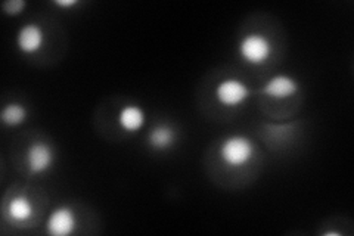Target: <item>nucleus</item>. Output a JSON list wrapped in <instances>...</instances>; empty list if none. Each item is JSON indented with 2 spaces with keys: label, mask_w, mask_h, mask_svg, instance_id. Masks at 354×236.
I'll return each instance as SVG.
<instances>
[{
  "label": "nucleus",
  "mask_w": 354,
  "mask_h": 236,
  "mask_svg": "<svg viewBox=\"0 0 354 236\" xmlns=\"http://www.w3.org/2000/svg\"><path fill=\"white\" fill-rule=\"evenodd\" d=\"M256 143L245 134H230V136L221 140L218 146V156L221 163L227 168H235V170L248 165L256 156Z\"/></svg>",
  "instance_id": "1"
},
{
  "label": "nucleus",
  "mask_w": 354,
  "mask_h": 236,
  "mask_svg": "<svg viewBox=\"0 0 354 236\" xmlns=\"http://www.w3.org/2000/svg\"><path fill=\"white\" fill-rule=\"evenodd\" d=\"M238 53L243 62L248 65L259 66L268 62L273 53V43L272 40L263 35V33H247L239 40Z\"/></svg>",
  "instance_id": "2"
},
{
  "label": "nucleus",
  "mask_w": 354,
  "mask_h": 236,
  "mask_svg": "<svg viewBox=\"0 0 354 236\" xmlns=\"http://www.w3.org/2000/svg\"><path fill=\"white\" fill-rule=\"evenodd\" d=\"M251 95L245 82L235 77H227L220 80L214 89V98L225 108H238L248 100Z\"/></svg>",
  "instance_id": "3"
},
{
  "label": "nucleus",
  "mask_w": 354,
  "mask_h": 236,
  "mask_svg": "<svg viewBox=\"0 0 354 236\" xmlns=\"http://www.w3.org/2000/svg\"><path fill=\"white\" fill-rule=\"evenodd\" d=\"M26 163L32 176H40L52 170L55 165V151L46 142H32L26 152Z\"/></svg>",
  "instance_id": "4"
},
{
  "label": "nucleus",
  "mask_w": 354,
  "mask_h": 236,
  "mask_svg": "<svg viewBox=\"0 0 354 236\" xmlns=\"http://www.w3.org/2000/svg\"><path fill=\"white\" fill-rule=\"evenodd\" d=\"M300 92V82L288 74H276L261 87V93L273 100H286Z\"/></svg>",
  "instance_id": "5"
},
{
  "label": "nucleus",
  "mask_w": 354,
  "mask_h": 236,
  "mask_svg": "<svg viewBox=\"0 0 354 236\" xmlns=\"http://www.w3.org/2000/svg\"><path fill=\"white\" fill-rule=\"evenodd\" d=\"M77 229V216L70 206H59L46 220V232L52 236H70Z\"/></svg>",
  "instance_id": "6"
},
{
  "label": "nucleus",
  "mask_w": 354,
  "mask_h": 236,
  "mask_svg": "<svg viewBox=\"0 0 354 236\" xmlns=\"http://www.w3.org/2000/svg\"><path fill=\"white\" fill-rule=\"evenodd\" d=\"M44 30L37 22H28L17 33V48L26 56L39 53L44 46Z\"/></svg>",
  "instance_id": "7"
},
{
  "label": "nucleus",
  "mask_w": 354,
  "mask_h": 236,
  "mask_svg": "<svg viewBox=\"0 0 354 236\" xmlns=\"http://www.w3.org/2000/svg\"><path fill=\"white\" fill-rule=\"evenodd\" d=\"M117 122L121 130H124L126 133H138L145 127V109L136 104H127L124 107H121L117 116Z\"/></svg>",
  "instance_id": "8"
},
{
  "label": "nucleus",
  "mask_w": 354,
  "mask_h": 236,
  "mask_svg": "<svg viewBox=\"0 0 354 236\" xmlns=\"http://www.w3.org/2000/svg\"><path fill=\"white\" fill-rule=\"evenodd\" d=\"M176 129L169 122H158L148 133V145L155 151H169L176 143Z\"/></svg>",
  "instance_id": "9"
},
{
  "label": "nucleus",
  "mask_w": 354,
  "mask_h": 236,
  "mask_svg": "<svg viewBox=\"0 0 354 236\" xmlns=\"http://www.w3.org/2000/svg\"><path fill=\"white\" fill-rule=\"evenodd\" d=\"M6 212L12 223L24 224L35 216V204H32V201L27 195H15L9 201Z\"/></svg>",
  "instance_id": "10"
},
{
  "label": "nucleus",
  "mask_w": 354,
  "mask_h": 236,
  "mask_svg": "<svg viewBox=\"0 0 354 236\" xmlns=\"http://www.w3.org/2000/svg\"><path fill=\"white\" fill-rule=\"evenodd\" d=\"M28 118V109L21 102H9L0 112V120L8 127H17L24 125Z\"/></svg>",
  "instance_id": "11"
},
{
  "label": "nucleus",
  "mask_w": 354,
  "mask_h": 236,
  "mask_svg": "<svg viewBox=\"0 0 354 236\" xmlns=\"http://www.w3.org/2000/svg\"><path fill=\"white\" fill-rule=\"evenodd\" d=\"M27 8L26 0H9V2L3 3V12L9 17H17L24 12Z\"/></svg>",
  "instance_id": "12"
},
{
  "label": "nucleus",
  "mask_w": 354,
  "mask_h": 236,
  "mask_svg": "<svg viewBox=\"0 0 354 236\" xmlns=\"http://www.w3.org/2000/svg\"><path fill=\"white\" fill-rule=\"evenodd\" d=\"M53 3L59 8H73V6L79 5L80 2L79 0H55Z\"/></svg>",
  "instance_id": "13"
},
{
  "label": "nucleus",
  "mask_w": 354,
  "mask_h": 236,
  "mask_svg": "<svg viewBox=\"0 0 354 236\" xmlns=\"http://www.w3.org/2000/svg\"><path fill=\"white\" fill-rule=\"evenodd\" d=\"M324 235H325V236H329V235H335V236H339L341 233H339V232H330V230H329V232H325Z\"/></svg>",
  "instance_id": "14"
}]
</instances>
